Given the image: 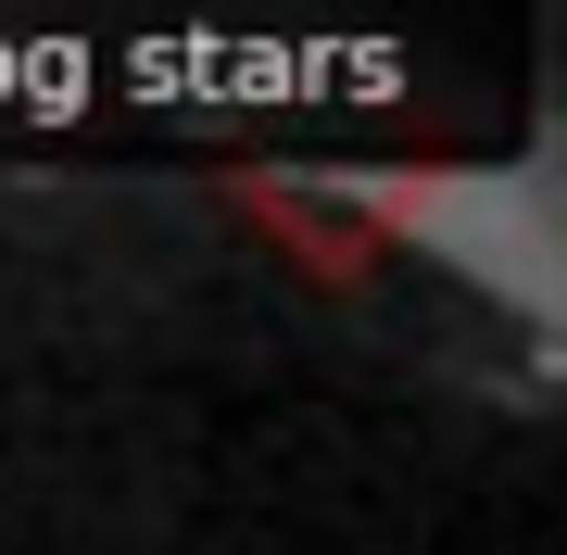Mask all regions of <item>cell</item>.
I'll use <instances>...</instances> for the list:
<instances>
[]
</instances>
